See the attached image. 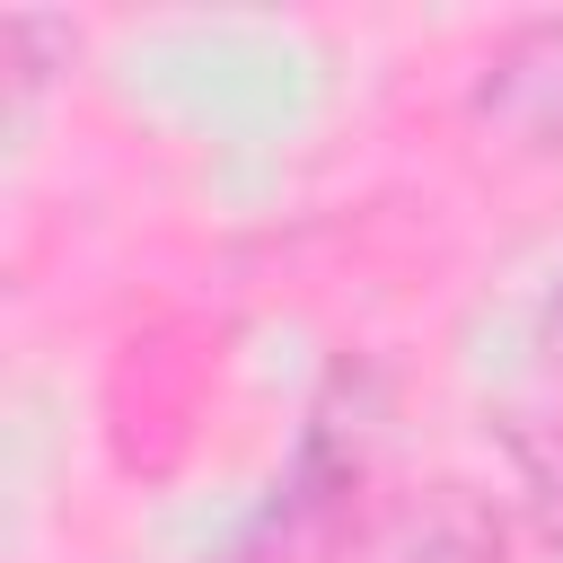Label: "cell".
Returning <instances> with one entry per match:
<instances>
[{
	"mask_svg": "<svg viewBox=\"0 0 563 563\" xmlns=\"http://www.w3.org/2000/svg\"><path fill=\"white\" fill-rule=\"evenodd\" d=\"M466 123L501 158H563V18H519L466 79Z\"/></svg>",
	"mask_w": 563,
	"mask_h": 563,
	"instance_id": "obj_2",
	"label": "cell"
},
{
	"mask_svg": "<svg viewBox=\"0 0 563 563\" xmlns=\"http://www.w3.org/2000/svg\"><path fill=\"white\" fill-rule=\"evenodd\" d=\"M519 466H528V510H537V528L563 545V431H554V440H528Z\"/></svg>",
	"mask_w": 563,
	"mask_h": 563,
	"instance_id": "obj_3",
	"label": "cell"
},
{
	"mask_svg": "<svg viewBox=\"0 0 563 563\" xmlns=\"http://www.w3.org/2000/svg\"><path fill=\"white\" fill-rule=\"evenodd\" d=\"M325 563H510V528L493 510V493L431 475V484H396L378 501H361Z\"/></svg>",
	"mask_w": 563,
	"mask_h": 563,
	"instance_id": "obj_1",
	"label": "cell"
},
{
	"mask_svg": "<svg viewBox=\"0 0 563 563\" xmlns=\"http://www.w3.org/2000/svg\"><path fill=\"white\" fill-rule=\"evenodd\" d=\"M545 352L563 361V290H554V308H545Z\"/></svg>",
	"mask_w": 563,
	"mask_h": 563,
	"instance_id": "obj_4",
	"label": "cell"
}]
</instances>
